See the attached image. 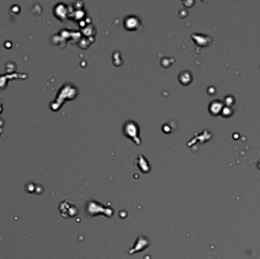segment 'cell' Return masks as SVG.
I'll return each instance as SVG.
<instances>
[{
  "label": "cell",
  "mask_w": 260,
  "mask_h": 259,
  "mask_svg": "<svg viewBox=\"0 0 260 259\" xmlns=\"http://www.w3.org/2000/svg\"><path fill=\"white\" fill-rule=\"evenodd\" d=\"M124 25L129 30H135L140 26V21L136 16H129L125 19Z\"/></svg>",
  "instance_id": "6da1fadb"
}]
</instances>
